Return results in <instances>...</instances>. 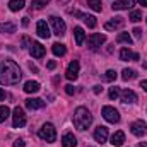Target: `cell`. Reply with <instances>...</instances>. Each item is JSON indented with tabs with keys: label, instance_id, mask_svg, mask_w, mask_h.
Listing matches in <instances>:
<instances>
[{
	"label": "cell",
	"instance_id": "6da1fadb",
	"mask_svg": "<svg viewBox=\"0 0 147 147\" xmlns=\"http://www.w3.org/2000/svg\"><path fill=\"white\" fill-rule=\"evenodd\" d=\"M22 79V72L19 65L12 60H3L0 63V84L5 86H16Z\"/></svg>",
	"mask_w": 147,
	"mask_h": 147
},
{
	"label": "cell",
	"instance_id": "7a4b0ae2",
	"mask_svg": "<svg viewBox=\"0 0 147 147\" xmlns=\"http://www.w3.org/2000/svg\"><path fill=\"white\" fill-rule=\"evenodd\" d=\"M91 123H92L91 111L87 108H84V106H79L75 110V113H74V125H75V128L77 130H86V128L91 127Z\"/></svg>",
	"mask_w": 147,
	"mask_h": 147
},
{
	"label": "cell",
	"instance_id": "3957f363",
	"mask_svg": "<svg viewBox=\"0 0 147 147\" xmlns=\"http://www.w3.org/2000/svg\"><path fill=\"white\" fill-rule=\"evenodd\" d=\"M39 137L43 139V140H46V142H55L57 140V130H55V127L51 125V123H45L41 128H39Z\"/></svg>",
	"mask_w": 147,
	"mask_h": 147
},
{
	"label": "cell",
	"instance_id": "277c9868",
	"mask_svg": "<svg viewBox=\"0 0 147 147\" xmlns=\"http://www.w3.org/2000/svg\"><path fill=\"white\" fill-rule=\"evenodd\" d=\"M50 24H51V28H53V33H55L58 38L65 34V31H67V26H65V22H63L60 17H57V16H51V17H50Z\"/></svg>",
	"mask_w": 147,
	"mask_h": 147
},
{
	"label": "cell",
	"instance_id": "5b68a950",
	"mask_svg": "<svg viewBox=\"0 0 147 147\" xmlns=\"http://www.w3.org/2000/svg\"><path fill=\"white\" fill-rule=\"evenodd\" d=\"M12 125H14V128H21V127H24V125H26V115H24V110H22V108H19V106H16V108H14Z\"/></svg>",
	"mask_w": 147,
	"mask_h": 147
},
{
	"label": "cell",
	"instance_id": "8992f818",
	"mask_svg": "<svg viewBox=\"0 0 147 147\" xmlns=\"http://www.w3.org/2000/svg\"><path fill=\"white\" fill-rule=\"evenodd\" d=\"M103 116L110 123H118L120 121V113H118V110H115L113 106H103Z\"/></svg>",
	"mask_w": 147,
	"mask_h": 147
},
{
	"label": "cell",
	"instance_id": "52a82bcc",
	"mask_svg": "<svg viewBox=\"0 0 147 147\" xmlns=\"http://www.w3.org/2000/svg\"><path fill=\"white\" fill-rule=\"evenodd\" d=\"M130 130H132V134H134L135 137H142V135L147 132L146 121H142V120H137V121H134V123L130 125Z\"/></svg>",
	"mask_w": 147,
	"mask_h": 147
},
{
	"label": "cell",
	"instance_id": "ba28073f",
	"mask_svg": "<svg viewBox=\"0 0 147 147\" xmlns=\"http://www.w3.org/2000/svg\"><path fill=\"white\" fill-rule=\"evenodd\" d=\"M105 41H106V36H105V34H98V33H94V34H91V36H89L87 45H89V48H91V50H96V48H99Z\"/></svg>",
	"mask_w": 147,
	"mask_h": 147
},
{
	"label": "cell",
	"instance_id": "9c48e42d",
	"mask_svg": "<svg viewBox=\"0 0 147 147\" xmlns=\"http://www.w3.org/2000/svg\"><path fill=\"white\" fill-rule=\"evenodd\" d=\"M120 98H121V103H125V105H134V103L137 101V94H135L132 89L121 91V92H120Z\"/></svg>",
	"mask_w": 147,
	"mask_h": 147
},
{
	"label": "cell",
	"instance_id": "30bf717a",
	"mask_svg": "<svg viewBox=\"0 0 147 147\" xmlns=\"http://www.w3.org/2000/svg\"><path fill=\"white\" fill-rule=\"evenodd\" d=\"M79 67H80V65H79L77 60H72V62L69 63V67H67V74H65L69 80H75V79L79 77Z\"/></svg>",
	"mask_w": 147,
	"mask_h": 147
},
{
	"label": "cell",
	"instance_id": "8fae6325",
	"mask_svg": "<svg viewBox=\"0 0 147 147\" xmlns=\"http://www.w3.org/2000/svg\"><path fill=\"white\" fill-rule=\"evenodd\" d=\"M29 51H31V55L34 57V58H43L45 57V46L41 45V43H38V41H33L31 43V46H29Z\"/></svg>",
	"mask_w": 147,
	"mask_h": 147
},
{
	"label": "cell",
	"instance_id": "7c38bea8",
	"mask_svg": "<svg viewBox=\"0 0 147 147\" xmlns=\"http://www.w3.org/2000/svg\"><path fill=\"white\" fill-rule=\"evenodd\" d=\"M36 33H38V36L39 38H50V28H48V24H46V21H38V24H36Z\"/></svg>",
	"mask_w": 147,
	"mask_h": 147
},
{
	"label": "cell",
	"instance_id": "4fadbf2b",
	"mask_svg": "<svg viewBox=\"0 0 147 147\" xmlns=\"http://www.w3.org/2000/svg\"><path fill=\"white\" fill-rule=\"evenodd\" d=\"M94 139H96V142L105 144V142L108 140V128H106V127H98V128L94 130Z\"/></svg>",
	"mask_w": 147,
	"mask_h": 147
},
{
	"label": "cell",
	"instance_id": "5bb4252c",
	"mask_svg": "<svg viewBox=\"0 0 147 147\" xmlns=\"http://www.w3.org/2000/svg\"><path fill=\"white\" fill-rule=\"evenodd\" d=\"M139 58H140L139 53H132L130 48H121V51H120V60H123V62H128V60H139Z\"/></svg>",
	"mask_w": 147,
	"mask_h": 147
},
{
	"label": "cell",
	"instance_id": "9a60e30c",
	"mask_svg": "<svg viewBox=\"0 0 147 147\" xmlns=\"http://www.w3.org/2000/svg\"><path fill=\"white\" fill-rule=\"evenodd\" d=\"M26 106L29 110H41V108H45V101L39 98H29V99H26Z\"/></svg>",
	"mask_w": 147,
	"mask_h": 147
},
{
	"label": "cell",
	"instance_id": "2e32d148",
	"mask_svg": "<svg viewBox=\"0 0 147 147\" xmlns=\"http://www.w3.org/2000/svg\"><path fill=\"white\" fill-rule=\"evenodd\" d=\"M132 5H134V0H116L111 7H113V10H127Z\"/></svg>",
	"mask_w": 147,
	"mask_h": 147
},
{
	"label": "cell",
	"instance_id": "e0dca14e",
	"mask_svg": "<svg viewBox=\"0 0 147 147\" xmlns=\"http://www.w3.org/2000/svg\"><path fill=\"white\" fill-rule=\"evenodd\" d=\"M62 146L63 147H77V140H75L74 134H70V132L63 134V137H62Z\"/></svg>",
	"mask_w": 147,
	"mask_h": 147
},
{
	"label": "cell",
	"instance_id": "ac0fdd59",
	"mask_svg": "<svg viewBox=\"0 0 147 147\" xmlns=\"http://www.w3.org/2000/svg\"><path fill=\"white\" fill-rule=\"evenodd\" d=\"M123 142H125V134H123L121 130L115 132L113 137H111V146L113 147H120V146H123Z\"/></svg>",
	"mask_w": 147,
	"mask_h": 147
},
{
	"label": "cell",
	"instance_id": "d6986e66",
	"mask_svg": "<svg viewBox=\"0 0 147 147\" xmlns=\"http://www.w3.org/2000/svg\"><path fill=\"white\" fill-rule=\"evenodd\" d=\"M123 26V17H115L113 21H108L106 24H105V29L106 31H113V29H118V28H121Z\"/></svg>",
	"mask_w": 147,
	"mask_h": 147
},
{
	"label": "cell",
	"instance_id": "ffe728a7",
	"mask_svg": "<svg viewBox=\"0 0 147 147\" xmlns=\"http://www.w3.org/2000/svg\"><path fill=\"white\" fill-rule=\"evenodd\" d=\"M74 36H75V43H77V46H82L84 45V39H86V33H84V29L82 28H75L74 29Z\"/></svg>",
	"mask_w": 147,
	"mask_h": 147
},
{
	"label": "cell",
	"instance_id": "44dd1931",
	"mask_svg": "<svg viewBox=\"0 0 147 147\" xmlns=\"http://www.w3.org/2000/svg\"><path fill=\"white\" fill-rule=\"evenodd\" d=\"M24 91L26 92H38L39 91V82H36V80H28L26 84H24Z\"/></svg>",
	"mask_w": 147,
	"mask_h": 147
},
{
	"label": "cell",
	"instance_id": "7402d4cb",
	"mask_svg": "<svg viewBox=\"0 0 147 147\" xmlns=\"http://www.w3.org/2000/svg\"><path fill=\"white\" fill-rule=\"evenodd\" d=\"M51 51H53L57 57H63V55L67 53V48H65V45H62V43H55V45L51 46Z\"/></svg>",
	"mask_w": 147,
	"mask_h": 147
},
{
	"label": "cell",
	"instance_id": "603a6c76",
	"mask_svg": "<svg viewBox=\"0 0 147 147\" xmlns=\"http://www.w3.org/2000/svg\"><path fill=\"white\" fill-rule=\"evenodd\" d=\"M24 5H26L24 0H10V2H9V9H10L12 12H17V10H21V9H24Z\"/></svg>",
	"mask_w": 147,
	"mask_h": 147
},
{
	"label": "cell",
	"instance_id": "cb8c5ba5",
	"mask_svg": "<svg viewBox=\"0 0 147 147\" xmlns=\"http://www.w3.org/2000/svg\"><path fill=\"white\" fill-rule=\"evenodd\" d=\"M0 33H16V24H12V22L0 24Z\"/></svg>",
	"mask_w": 147,
	"mask_h": 147
},
{
	"label": "cell",
	"instance_id": "d4e9b609",
	"mask_svg": "<svg viewBox=\"0 0 147 147\" xmlns=\"http://www.w3.org/2000/svg\"><path fill=\"white\" fill-rule=\"evenodd\" d=\"M87 5H89L94 12H101V9H103V2H101V0H87Z\"/></svg>",
	"mask_w": 147,
	"mask_h": 147
},
{
	"label": "cell",
	"instance_id": "484cf974",
	"mask_svg": "<svg viewBox=\"0 0 147 147\" xmlns=\"http://www.w3.org/2000/svg\"><path fill=\"white\" fill-rule=\"evenodd\" d=\"M135 77H137L135 70H132V69H123V72H121V79H123V80H132V79H135Z\"/></svg>",
	"mask_w": 147,
	"mask_h": 147
},
{
	"label": "cell",
	"instance_id": "4316f807",
	"mask_svg": "<svg viewBox=\"0 0 147 147\" xmlns=\"http://www.w3.org/2000/svg\"><path fill=\"white\" fill-rule=\"evenodd\" d=\"M116 41H118V43H127V45H130L134 39H132V36H130L128 33H120V34L116 36Z\"/></svg>",
	"mask_w": 147,
	"mask_h": 147
},
{
	"label": "cell",
	"instance_id": "83f0119b",
	"mask_svg": "<svg viewBox=\"0 0 147 147\" xmlns=\"http://www.w3.org/2000/svg\"><path fill=\"white\" fill-rule=\"evenodd\" d=\"M86 24H87V28H96V17L94 16H84V19H82Z\"/></svg>",
	"mask_w": 147,
	"mask_h": 147
},
{
	"label": "cell",
	"instance_id": "f1b7e54d",
	"mask_svg": "<svg viewBox=\"0 0 147 147\" xmlns=\"http://www.w3.org/2000/svg\"><path fill=\"white\" fill-rule=\"evenodd\" d=\"M130 21H134V22L142 21V10H132L130 12Z\"/></svg>",
	"mask_w": 147,
	"mask_h": 147
},
{
	"label": "cell",
	"instance_id": "f546056e",
	"mask_svg": "<svg viewBox=\"0 0 147 147\" xmlns=\"http://www.w3.org/2000/svg\"><path fill=\"white\" fill-rule=\"evenodd\" d=\"M9 115H10V110H9L7 106H0V123L5 121V120L9 118Z\"/></svg>",
	"mask_w": 147,
	"mask_h": 147
},
{
	"label": "cell",
	"instance_id": "4dcf8cb0",
	"mask_svg": "<svg viewBox=\"0 0 147 147\" xmlns=\"http://www.w3.org/2000/svg\"><path fill=\"white\" fill-rule=\"evenodd\" d=\"M120 96V89L118 87H110V99H116Z\"/></svg>",
	"mask_w": 147,
	"mask_h": 147
},
{
	"label": "cell",
	"instance_id": "1f68e13d",
	"mask_svg": "<svg viewBox=\"0 0 147 147\" xmlns=\"http://www.w3.org/2000/svg\"><path fill=\"white\" fill-rule=\"evenodd\" d=\"M116 75H118V74L115 72V70H108V72L105 74V79H106V80H115V79H116Z\"/></svg>",
	"mask_w": 147,
	"mask_h": 147
},
{
	"label": "cell",
	"instance_id": "d6a6232c",
	"mask_svg": "<svg viewBox=\"0 0 147 147\" xmlns=\"http://www.w3.org/2000/svg\"><path fill=\"white\" fill-rule=\"evenodd\" d=\"M65 92H67L69 96H72L74 92H75V87H74V86H70V84H69V86H65Z\"/></svg>",
	"mask_w": 147,
	"mask_h": 147
},
{
	"label": "cell",
	"instance_id": "836d02e7",
	"mask_svg": "<svg viewBox=\"0 0 147 147\" xmlns=\"http://www.w3.org/2000/svg\"><path fill=\"white\" fill-rule=\"evenodd\" d=\"M12 146H14V147H26V142H24L22 139H17V140H16Z\"/></svg>",
	"mask_w": 147,
	"mask_h": 147
},
{
	"label": "cell",
	"instance_id": "e575fe53",
	"mask_svg": "<svg viewBox=\"0 0 147 147\" xmlns=\"http://www.w3.org/2000/svg\"><path fill=\"white\" fill-rule=\"evenodd\" d=\"M134 34H135L137 39H140V38H142V29H140V28H135V29H134Z\"/></svg>",
	"mask_w": 147,
	"mask_h": 147
},
{
	"label": "cell",
	"instance_id": "d590c367",
	"mask_svg": "<svg viewBox=\"0 0 147 147\" xmlns=\"http://www.w3.org/2000/svg\"><path fill=\"white\" fill-rule=\"evenodd\" d=\"M28 45L31 46V41H29V38L28 36H24L22 38V48H28Z\"/></svg>",
	"mask_w": 147,
	"mask_h": 147
},
{
	"label": "cell",
	"instance_id": "8d00e7d4",
	"mask_svg": "<svg viewBox=\"0 0 147 147\" xmlns=\"http://www.w3.org/2000/svg\"><path fill=\"white\" fill-rule=\"evenodd\" d=\"M33 5H34V9L39 10V9H43V5H45V3H43L41 0H38V2H33Z\"/></svg>",
	"mask_w": 147,
	"mask_h": 147
},
{
	"label": "cell",
	"instance_id": "74e56055",
	"mask_svg": "<svg viewBox=\"0 0 147 147\" xmlns=\"http://www.w3.org/2000/svg\"><path fill=\"white\" fill-rule=\"evenodd\" d=\"M46 67H48V69H50V70H53V69H55V67H57V62H53V60H50V62H48V65H46Z\"/></svg>",
	"mask_w": 147,
	"mask_h": 147
},
{
	"label": "cell",
	"instance_id": "f35d334b",
	"mask_svg": "<svg viewBox=\"0 0 147 147\" xmlns=\"http://www.w3.org/2000/svg\"><path fill=\"white\" fill-rule=\"evenodd\" d=\"M92 91H94V94H101V92H103V87H101V86H94Z\"/></svg>",
	"mask_w": 147,
	"mask_h": 147
},
{
	"label": "cell",
	"instance_id": "ab89813d",
	"mask_svg": "<svg viewBox=\"0 0 147 147\" xmlns=\"http://www.w3.org/2000/svg\"><path fill=\"white\" fill-rule=\"evenodd\" d=\"M5 98H7L5 91H3V89H0V101H5Z\"/></svg>",
	"mask_w": 147,
	"mask_h": 147
},
{
	"label": "cell",
	"instance_id": "60d3db41",
	"mask_svg": "<svg viewBox=\"0 0 147 147\" xmlns=\"http://www.w3.org/2000/svg\"><path fill=\"white\" fill-rule=\"evenodd\" d=\"M29 24V19L28 17H22V26H28Z\"/></svg>",
	"mask_w": 147,
	"mask_h": 147
},
{
	"label": "cell",
	"instance_id": "b9f144b4",
	"mask_svg": "<svg viewBox=\"0 0 147 147\" xmlns=\"http://www.w3.org/2000/svg\"><path fill=\"white\" fill-rule=\"evenodd\" d=\"M137 2H139L142 7H147V0H137Z\"/></svg>",
	"mask_w": 147,
	"mask_h": 147
},
{
	"label": "cell",
	"instance_id": "7bdbcfd3",
	"mask_svg": "<svg viewBox=\"0 0 147 147\" xmlns=\"http://www.w3.org/2000/svg\"><path fill=\"white\" fill-rule=\"evenodd\" d=\"M140 87H144L147 91V80H142V82H140Z\"/></svg>",
	"mask_w": 147,
	"mask_h": 147
},
{
	"label": "cell",
	"instance_id": "ee69618b",
	"mask_svg": "<svg viewBox=\"0 0 147 147\" xmlns=\"http://www.w3.org/2000/svg\"><path fill=\"white\" fill-rule=\"evenodd\" d=\"M137 147H147V144H146V142H142V144H139Z\"/></svg>",
	"mask_w": 147,
	"mask_h": 147
},
{
	"label": "cell",
	"instance_id": "f6af8a7d",
	"mask_svg": "<svg viewBox=\"0 0 147 147\" xmlns=\"http://www.w3.org/2000/svg\"><path fill=\"white\" fill-rule=\"evenodd\" d=\"M41 2H43V3H45V5H46V3H48V2H50V0H41Z\"/></svg>",
	"mask_w": 147,
	"mask_h": 147
},
{
	"label": "cell",
	"instance_id": "bcb514c9",
	"mask_svg": "<svg viewBox=\"0 0 147 147\" xmlns=\"http://www.w3.org/2000/svg\"><path fill=\"white\" fill-rule=\"evenodd\" d=\"M58 2H62V3H67V2H69V0H58Z\"/></svg>",
	"mask_w": 147,
	"mask_h": 147
}]
</instances>
